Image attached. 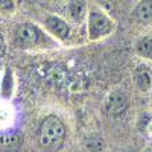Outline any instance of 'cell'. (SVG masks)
<instances>
[{"label": "cell", "instance_id": "obj_15", "mask_svg": "<svg viewBox=\"0 0 152 152\" xmlns=\"http://www.w3.org/2000/svg\"><path fill=\"white\" fill-rule=\"evenodd\" d=\"M96 2L107 11H114V5H116V0H96Z\"/></svg>", "mask_w": 152, "mask_h": 152}, {"label": "cell", "instance_id": "obj_9", "mask_svg": "<svg viewBox=\"0 0 152 152\" xmlns=\"http://www.w3.org/2000/svg\"><path fill=\"white\" fill-rule=\"evenodd\" d=\"M87 11V3L85 0H70L69 3V15L75 21H81L85 15Z\"/></svg>", "mask_w": 152, "mask_h": 152}, {"label": "cell", "instance_id": "obj_14", "mask_svg": "<svg viewBox=\"0 0 152 152\" xmlns=\"http://www.w3.org/2000/svg\"><path fill=\"white\" fill-rule=\"evenodd\" d=\"M152 125V116L149 113H143L140 116V120H138V129L140 131H145L148 129V126Z\"/></svg>", "mask_w": 152, "mask_h": 152}, {"label": "cell", "instance_id": "obj_8", "mask_svg": "<svg viewBox=\"0 0 152 152\" xmlns=\"http://www.w3.org/2000/svg\"><path fill=\"white\" fill-rule=\"evenodd\" d=\"M23 142V138L17 132H11V134H0V149L5 152H12L17 151Z\"/></svg>", "mask_w": 152, "mask_h": 152}, {"label": "cell", "instance_id": "obj_5", "mask_svg": "<svg viewBox=\"0 0 152 152\" xmlns=\"http://www.w3.org/2000/svg\"><path fill=\"white\" fill-rule=\"evenodd\" d=\"M128 107V97L123 91H113L105 104V110L110 116H119Z\"/></svg>", "mask_w": 152, "mask_h": 152}, {"label": "cell", "instance_id": "obj_4", "mask_svg": "<svg viewBox=\"0 0 152 152\" xmlns=\"http://www.w3.org/2000/svg\"><path fill=\"white\" fill-rule=\"evenodd\" d=\"M44 26L55 38H58L61 41H66L70 35L69 24L66 23V20H62L58 15H47L44 18Z\"/></svg>", "mask_w": 152, "mask_h": 152}, {"label": "cell", "instance_id": "obj_1", "mask_svg": "<svg viewBox=\"0 0 152 152\" xmlns=\"http://www.w3.org/2000/svg\"><path fill=\"white\" fill-rule=\"evenodd\" d=\"M66 140V126L56 116H47L38 128V142L47 152H56Z\"/></svg>", "mask_w": 152, "mask_h": 152}, {"label": "cell", "instance_id": "obj_2", "mask_svg": "<svg viewBox=\"0 0 152 152\" xmlns=\"http://www.w3.org/2000/svg\"><path fill=\"white\" fill-rule=\"evenodd\" d=\"M113 20L100 9H90L88 12V35L90 40H100L113 32Z\"/></svg>", "mask_w": 152, "mask_h": 152}, {"label": "cell", "instance_id": "obj_7", "mask_svg": "<svg viewBox=\"0 0 152 152\" xmlns=\"http://www.w3.org/2000/svg\"><path fill=\"white\" fill-rule=\"evenodd\" d=\"M132 17L138 23H151L152 21V0H142L134 8Z\"/></svg>", "mask_w": 152, "mask_h": 152}, {"label": "cell", "instance_id": "obj_3", "mask_svg": "<svg viewBox=\"0 0 152 152\" xmlns=\"http://www.w3.org/2000/svg\"><path fill=\"white\" fill-rule=\"evenodd\" d=\"M14 38H15L17 46L24 47V49L37 47L44 43V34L35 24H31V23L18 24L14 31Z\"/></svg>", "mask_w": 152, "mask_h": 152}, {"label": "cell", "instance_id": "obj_6", "mask_svg": "<svg viewBox=\"0 0 152 152\" xmlns=\"http://www.w3.org/2000/svg\"><path fill=\"white\" fill-rule=\"evenodd\" d=\"M134 81L137 84V87L140 90L146 91L151 88L152 85V73H151V69L145 64H140L137 66L135 70H134Z\"/></svg>", "mask_w": 152, "mask_h": 152}, {"label": "cell", "instance_id": "obj_16", "mask_svg": "<svg viewBox=\"0 0 152 152\" xmlns=\"http://www.w3.org/2000/svg\"><path fill=\"white\" fill-rule=\"evenodd\" d=\"M5 55H6V41H5L3 35L0 34V58H3Z\"/></svg>", "mask_w": 152, "mask_h": 152}, {"label": "cell", "instance_id": "obj_13", "mask_svg": "<svg viewBox=\"0 0 152 152\" xmlns=\"http://www.w3.org/2000/svg\"><path fill=\"white\" fill-rule=\"evenodd\" d=\"M0 11L3 14H12L15 11V2L14 0H0Z\"/></svg>", "mask_w": 152, "mask_h": 152}, {"label": "cell", "instance_id": "obj_10", "mask_svg": "<svg viewBox=\"0 0 152 152\" xmlns=\"http://www.w3.org/2000/svg\"><path fill=\"white\" fill-rule=\"evenodd\" d=\"M12 90H14V78H12V70L6 69L3 79H2V87H0V94L5 99H9L12 96Z\"/></svg>", "mask_w": 152, "mask_h": 152}, {"label": "cell", "instance_id": "obj_11", "mask_svg": "<svg viewBox=\"0 0 152 152\" xmlns=\"http://www.w3.org/2000/svg\"><path fill=\"white\" fill-rule=\"evenodd\" d=\"M135 52H137L138 56H142V58L152 59V38L146 37V38L138 40L137 44H135Z\"/></svg>", "mask_w": 152, "mask_h": 152}, {"label": "cell", "instance_id": "obj_12", "mask_svg": "<svg viewBox=\"0 0 152 152\" xmlns=\"http://www.w3.org/2000/svg\"><path fill=\"white\" fill-rule=\"evenodd\" d=\"M85 146H87V149L90 151V152H102L104 142L100 140L99 137H93V138H90V140H87Z\"/></svg>", "mask_w": 152, "mask_h": 152}, {"label": "cell", "instance_id": "obj_17", "mask_svg": "<svg viewBox=\"0 0 152 152\" xmlns=\"http://www.w3.org/2000/svg\"><path fill=\"white\" fill-rule=\"evenodd\" d=\"M149 152H152V151H149Z\"/></svg>", "mask_w": 152, "mask_h": 152}]
</instances>
